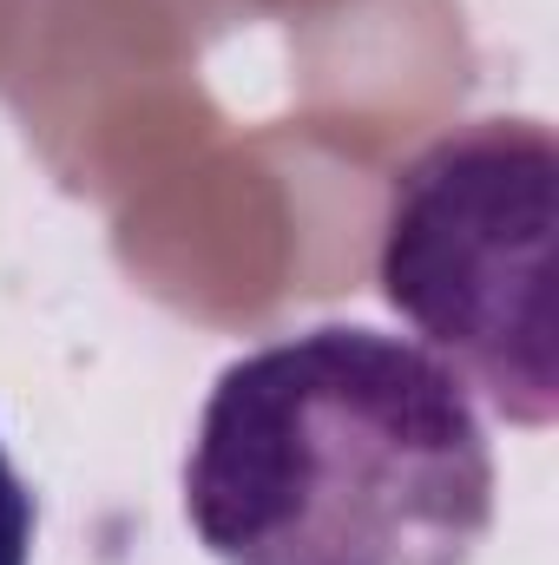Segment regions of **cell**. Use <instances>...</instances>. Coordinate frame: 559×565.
Returning <instances> with one entry per match:
<instances>
[{
    "mask_svg": "<svg viewBox=\"0 0 559 565\" xmlns=\"http://www.w3.org/2000/svg\"><path fill=\"white\" fill-rule=\"evenodd\" d=\"M184 513L218 565H474L494 447L447 362L323 322L218 375Z\"/></svg>",
    "mask_w": 559,
    "mask_h": 565,
    "instance_id": "obj_1",
    "label": "cell"
},
{
    "mask_svg": "<svg viewBox=\"0 0 559 565\" xmlns=\"http://www.w3.org/2000/svg\"><path fill=\"white\" fill-rule=\"evenodd\" d=\"M553 184L559 145L540 119H474L395 171L376 250L389 309L520 427L559 408Z\"/></svg>",
    "mask_w": 559,
    "mask_h": 565,
    "instance_id": "obj_2",
    "label": "cell"
},
{
    "mask_svg": "<svg viewBox=\"0 0 559 565\" xmlns=\"http://www.w3.org/2000/svg\"><path fill=\"white\" fill-rule=\"evenodd\" d=\"M33 559V493L13 473L7 447H0V565H27Z\"/></svg>",
    "mask_w": 559,
    "mask_h": 565,
    "instance_id": "obj_3",
    "label": "cell"
}]
</instances>
